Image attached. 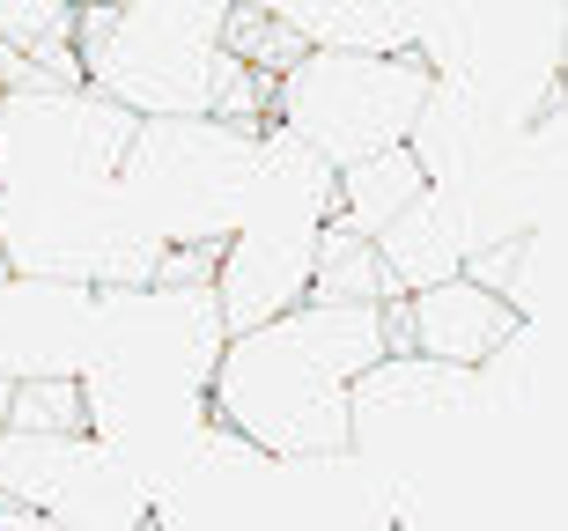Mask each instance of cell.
<instances>
[{"label": "cell", "instance_id": "6da1fadb", "mask_svg": "<svg viewBox=\"0 0 568 531\" xmlns=\"http://www.w3.org/2000/svg\"><path fill=\"white\" fill-rule=\"evenodd\" d=\"M384 355H392V325L377 303H303L281 325L222 347L207 384V421L244 450H258L266 466L347 458L355 450L347 391Z\"/></svg>", "mask_w": 568, "mask_h": 531}, {"label": "cell", "instance_id": "7a4b0ae2", "mask_svg": "<svg viewBox=\"0 0 568 531\" xmlns=\"http://www.w3.org/2000/svg\"><path fill=\"white\" fill-rule=\"evenodd\" d=\"M230 0H119L74 8V67L82 89L126 111L133 126L155 119H230L266 126V82L236 60Z\"/></svg>", "mask_w": 568, "mask_h": 531}, {"label": "cell", "instance_id": "3957f363", "mask_svg": "<svg viewBox=\"0 0 568 531\" xmlns=\"http://www.w3.org/2000/svg\"><path fill=\"white\" fill-rule=\"evenodd\" d=\"M428 89L436 74L414 52H295L266 82V126L303 141L325 171H355L406 149Z\"/></svg>", "mask_w": 568, "mask_h": 531}, {"label": "cell", "instance_id": "277c9868", "mask_svg": "<svg viewBox=\"0 0 568 531\" xmlns=\"http://www.w3.org/2000/svg\"><path fill=\"white\" fill-rule=\"evenodd\" d=\"M258 126L230 119H155L133 126V149L119 163V200L141 214V229L163 252H222L244 229Z\"/></svg>", "mask_w": 568, "mask_h": 531}, {"label": "cell", "instance_id": "5b68a950", "mask_svg": "<svg viewBox=\"0 0 568 531\" xmlns=\"http://www.w3.org/2000/svg\"><path fill=\"white\" fill-rule=\"evenodd\" d=\"M133 149V119L82 82L16 74L0 96V185H111Z\"/></svg>", "mask_w": 568, "mask_h": 531}, {"label": "cell", "instance_id": "8992f818", "mask_svg": "<svg viewBox=\"0 0 568 531\" xmlns=\"http://www.w3.org/2000/svg\"><path fill=\"white\" fill-rule=\"evenodd\" d=\"M0 502L44 531H155V502L97 436H0Z\"/></svg>", "mask_w": 568, "mask_h": 531}, {"label": "cell", "instance_id": "52a82bcc", "mask_svg": "<svg viewBox=\"0 0 568 531\" xmlns=\"http://www.w3.org/2000/svg\"><path fill=\"white\" fill-rule=\"evenodd\" d=\"M89 347H97V296L89 288L0 274V391L82 384Z\"/></svg>", "mask_w": 568, "mask_h": 531}, {"label": "cell", "instance_id": "ba28073f", "mask_svg": "<svg viewBox=\"0 0 568 531\" xmlns=\"http://www.w3.org/2000/svg\"><path fill=\"white\" fill-rule=\"evenodd\" d=\"M384 325H392V355H422L436 369H465V377L487 369L525 333V318L503 296H487L480 280H443V288L384 303Z\"/></svg>", "mask_w": 568, "mask_h": 531}, {"label": "cell", "instance_id": "9c48e42d", "mask_svg": "<svg viewBox=\"0 0 568 531\" xmlns=\"http://www.w3.org/2000/svg\"><path fill=\"white\" fill-rule=\"evenodd\" d=\"M311 258H317V236L236 229L230 244L214 252V274H207L222 333L244 340V333H266V325H281L288 310H303V303H311Z\"/></svg>", "mask_w": 568, "mask_h": 531}, {"label": "cell", "instance_id": "30bf717a", "mask_svg": "<svg viewBox=\"0 0 568 531\" xmlns=\"http://www.w3.org/2000/svg\"><path fill=\"white\" fill-rule=\"evenodd\" d=\"M495 244L487 214L473 192H443L428 185L414 207L377 236V266L392 280V303L399 296H422V288H443V280H465V266Z\"/></svg>", "mask_w": 568, "mask_h": 531}, {"label": "cell", "instance_id": "8fae6325", "mask_svg": "<svg viewBox=\"0 0 568 531\" xmlns=\"http://www.w3.org/2000/svg\"><path fill=\"white\" fill-rule=\"evenodd\" d=\"M244 229H274V236H325L333 229V171L303 141H288L281 126H258Z\"/></svg>", "mask_w": 568, "mask_h": 531}, {"label": "cell", "instance_id": "7c38bea8", "mask_svg": "<svg viewBox=\"0 0 568 531\" xmlns=\"http://www.w3.org/2000/svg\"><path fill=\"white\" fill-rule=\"evenodd\" d=\"M274 22L303 52H414L422 8H362V0H281Z\"/></svg>", "mask_w": 568, "mask_h": 531}, {"label": "cell", "instance_id": "4fadbf2b", "mask_svg": "<svg viewBox=\"0 0 568 531\" xmlns=\"http://www.w3.org/2000/svg\"><path fill=\"white\" fill-rule=\"evenodd\" d=\"M422 192H428V177H422V163H414L406 149L369 155V163H355V171H333V222L347 236H362V244H377Z\"/></svg>", "mask_w": 568, "mask_h": 531}, {"label": "cell", "instance_id": "5bb4252c", "mask_svg": "<svg viewBox=\"0 0 568 531\" xmlns=\"http://www.w3.org/2000/svg\"><path fill=\"white\" fill-rule=\"evenodd\" d=\"M311 303H392V280L377 266V244H362L333 222L317 236V258H311Z\"/></svg>", "mask_w": 568, "mask_h": 531}, {"label": "cell", "instance_id": "9a60e30c", "mask_svg": "<svg viewBox=\"0 0 568 531\" xmlns=\"http://www.w3.org/2000/svg\"><path fill=\"white\" fill-rule=\"evenodd\" d=\"M8 436H89L82 384H22V391H8Z\"/></svg>", "mask_w": 568, "mask_h": 531}, {"label": "cell", "instance_id": "2e32d148", "mask_svg": "<svg viewBox=\"0 0 568 531\" xmlns=\"http://www.w3.org/2000/svg\"><path fill=\"white\" fill-rule=\"evenodd\" d=\"M16 74H22V60H16V52H8V44H0V96L16 89Z\"/></svg>", "mask_w": 568, "mask_h": 531}, {"label": "cell", "instance_id": "e0dca14e", "mask_svg": "<svg viewBox=\"0 0 568 531\" xmlns=\"http://www.w3.org/2000/svg\"><path fill=\"white\" fill-rule=\"evenodd\" d=\"M0 274H8V266H0Z\"/></svg>", "mask_w": 568, "mask_h": 531}]
</instances>
